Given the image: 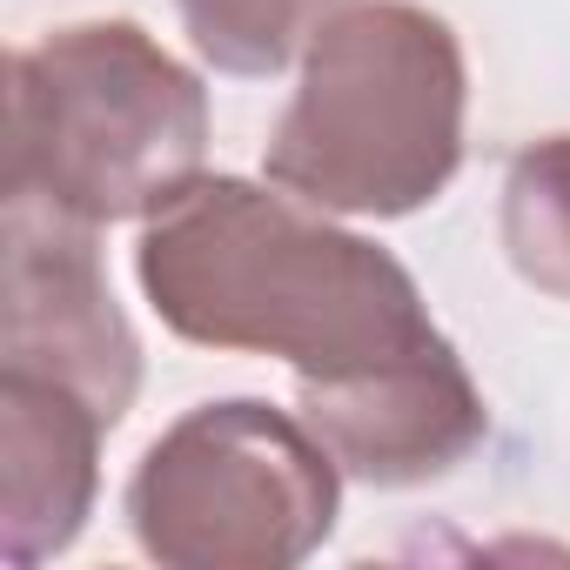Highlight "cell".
Returning <instances> with one entry per match:
<instances>
[{"mask_svg": "<svg viewBox=\"0 0 570 570\" xmlns=\"http://www.w3.org/2000/svg\"><path fill=\"white\" fill-rule=\"evenodd\" d=\"M503 255L537 296L570 303V135H543L510 161Z\"/></svg>", "mask_w": 570, "mask_h": 570, "instance_id": "9c48e42d", "label": "cell"}, {"mask_svg": "<svg viewBox=\"0 0 570 570\" xmlns=\"http://www.w3.org/2000/svg\"><path fill=\"white\" fill-rule=\"evenodd\" d=\"M303 423L323 436L343 476L376 483V490H410V483L450 476L483 443L490 410L463 356L443 336L416 356H396L356 376H330V383H303Z\"/></svg>", "mask_w": 570, "mask_h": 570, "instance_id": "8992f818", "label": "cell"}, {"mask_svg": "<svg viewBox=\"0 0 570 570\" xmlns=\"http://www.w3.org/2000/svg\"><path fill=\"white\" fill-rule=\"evenodd\" d=\"M356 0H175L195 55L235 81H268Z\"/></svg>", "mask_w": 570, "mask_h": 570, "instance_id": "ba28073f", "label": "cell"}, {"mask_svg": "<svg viewBox=\"0 0 570 570\" xmlns=\"http://www.w3.org/2000/svg\"><path fill=\"white\" fill-rule=\"evenodd\" d=\"M0 242H8L0 370H28L75 390L115 430L141 390V336L101 275L95 222H75L41 195L0 188Z\"/></svg>", "mask_w": 570, "mask_h": 570, "instance_id": "5b68a950", "label": "cell"}, {"mask_svg": "<svg viewBox=\"0 0 570 570\" xmlns=\"http://www.w3.org/2000/svg\"><path fill=\"white\" fill-rule=\"evenodd\" d=\"M135 275L181 343L282 356L303 383L443 343L416 275L390 248L336 228L330 208H309L275 181H188L161 215H148Z\"/></svg>", "mask_w": 570, "mask_h": 570, "instance_id": "6da1fadb", "label": "cell"}, {"mask_svg": "<svg viewBox=\"0 0 570 570\" xmlns=\"http://www.w3.org/2000/svg\"><path fill=\"white\" fill-rule=\"evenodd\" d=\"M336 517L343 463L262 396L195 403L128 476L135 543L168 570H289L330 543Z\"/></svg>", "mask_w": 570, "mask_h": 570, "instance_id": "277c9868", "label": "cell"}, {"mask_svg": "<svg viewBox=\"0 0 570 570\" xmlns=\"http://www.w3.org/2000/svg\"><path fill=\"white\" fill-rule=\"evenodd\" d=\"M470 68L443 14L416 0H356L303 55L262 175L330 215H416L463 168Z\"/></svg>", "mask_w": 570, "mask_h": 570, "instance_id": "7a4b0ae2", "label": "cell"}, {"mask_svg": "<svg viewBox=\"0 0 570 570\" xmlns=\"http://www.w3.org/2000/svg\"><path fill=\"white\" fill-rule=\"evenodd\" d=\"M101 430L108 416L75 390L0 370V550L14 570L61 557L101 483Z\"/></svg>", "mask_w": 570, "mask_h": 570, "instance_id": "52a82bcc", "label": "cell"}, {"mask_svg": "<svg viewBox=\"0 0 570 570\" xmlns=\"http://www.w3.org/2000/svg\"><path fill=\"white\" fill-rule=\"evenodd\" d=\"M208 155V88L135 21L55 28L8 55V168L75 222L161 215Z\"/></svg>", "mask_w": 570, "mask_h": 570, "instance_id": "3957f363", "label": "cell"}]
</instances>
